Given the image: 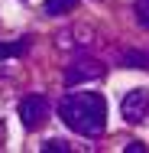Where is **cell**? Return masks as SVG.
<instances>
[{
	"mask_svg": "<svg viewBox=\"0 0 149 153\" xmlns=\"http://www.w3.org/2000/svg\"><path fill=\"white\" fill-rule=\"evenodd\" d=\"M120 114H123V121H130V124H143L149 117V91L146 88L126 91L123 101H120Z\"/></svg>",
	"mask_w": 149,
	"mask_h": 153,
	"instance_id": "3",
	"label": "cell"
},
{
	"mask_svg": "<svg viewBox=\"0 0 149 153\" xmlns=\"http://www.w3.org/2000/svg\"><path fill=\"white\" fill-rule=\"evenodd\" d=\"M97 75H101V68H97L94 62H91V68H81V62H78V65L68 72V78H65V82H68V85H75V82H84V78H97Z\"/></svg>",
	"mask_w": 149,
	"mask_h": 153,
	"instance_id": "6",
	"label": "cell"
},
{
	"mask_svg": "<svg viewBox=\"0 0 149 153\" xmlns=\"http://www.w3.org/2000/svg\"><path fill=\"white\" fill-rule=\"evenodd\" d=\"M26 49H29V39H20V42H0V59H20Z\"/></svg>",
	"mask_w": 149,
	"mask_h": 153,
	"instance_id": "5",
	"label": "cell"
},
{
	"mask_svg": "<svg viewBox=\"0 0 149 153\" xmlns=\"http://www.w3.org/2000/svg\"><path fill=\"white\" fill-rule=\"evenodd\" d=\"M49 114H52V104H49L46 94H29V98L20 101V121L26 130H39L49 121Z\"/></svg>",
	"mask_w": 149,
	"mask_h": 153,
	"instance_id": "2",
	"label": "cell"
},
{
	"mask_svg": "<svg viewBox=\"0 0 149 153\" xmlns=\"http://www.w3.org/2000/svg\"><path fill=\"white\" fill-rule=\"evenodd\" d=\"M75 7H78V0H46L42 10H46L49 16H65V13H71Z\"/></svg>",
	"mask_w": 149,
	"mask_h": 153,
	"instance_id": "4",
	"label": "cell"
},
{
	"mask_svg": "<svg viewBox=\"0 0 149 153\" xmlns=\"http://www.w3.org/2000/svg\"><path fill=\"white\" fill-rule=\"evenodd\" d=\"M133 13H136V20H139V26H146V30H149V0H136Z\"/></svg>",
	"mask_w": 149,
	"mask_h": 153,
	"instance_id": "7",
	"label": "cell"
},
{
	"mask_svg": "<svg viewBox=\"0 0 149 153\" xmlns=\"http://www.w3.org/2000/svg\"><path fill=\"white\" fill-rule=\"evenodd\" d=\"M59 117L81 137H101L107 127V101L97 91H68L59 101Z\"/></svg>",
	"mask_w": 149,
	"mask_h": 153,
	"instance_id": "1",
	"label": "cell"
},
{
	"mask_svg": "<svg viewBox=\"0 0 149 153\" xmlns=\"http://www.w3.org/2000/svg\"><path fill=\"white\" fill-rule=\"evenodd\" d=\"M42 150H46V153H52V150L65 153V150H68V143H65V140H49V143H42Z\"/></svg>",
	"mask_w": 149,
	"mask_h": 153,
	"instance_id": "8",
	"label": "cell"
},
{
	"mask_svg": "<svg viewBox=\"0 0 149 153\" xmlns=\"http://www.w3.org/2000/svg\"><path fill=\"white\" fill-rule=\"evenodd\" d=\"M3 137H7V127H3V124H0V143H3Z\"/></svg>",
	"mask_w": 149,
	"mask_h": 153,
	"instance_id": "10",
	"label": "cell"
},
{
	"mask_svg": "<svg viewBox=\"0 0 149 153\" xmlns=\"http://www.w3.org/2000/svg\"><path fill=\"white\" fill-rule=\"evenodd\" d=\"M126 153H146V143L133 140V143H126Z\"/></svg>",
	"mask_w": 149,
	"mask_h": 153,
	"instance_id": "9",
	"label": "cell"
}]
</instances>
